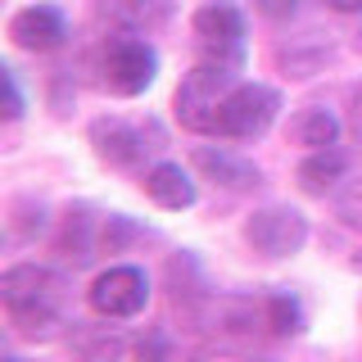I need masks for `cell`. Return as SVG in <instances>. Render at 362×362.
Here are the masks:
<instances>
[{
  "label": "cell",
  "instance_id": "1",
  "mask_svg": "<svg viewBox=\"0 0 362 362\" xmlns=\"http://www.w3.org/2000/svg\"><path fill=\"white\" fill-rule=\"evenodd\" d=\"M0 294H5L9 317L23 335H50V326H59V303L68 294V281L54 267L18 263L0 276Z\"/></svg>",
  "mask_w": 362,
  "mask_h": 362
},
{
  "label": "cell",
  "instance_id": "2",
  "mask_svg": "<svg viewBox=\"0 0 362 362\" xmlns=\"http://www.w3.org/2000/svg\"><path fill=\"white\" fill-rule=\"evenodd\" d=\"M235 90V64L204 59L186 73V82L177 86V118L190 132H213L222 100Z\"/></svg>",
  "mask_w": 362,
  "mask_h": 362
},
{
  "label": "cell",
  "instance_id": "3",
  "mask_svg": "<svg viewBox=\"0 0 362 362\" xmlns=\"http://www.w3.org/2000/svg\"><path fill=\"white\" fill-rule=\"evenodd\" d=\"M100 73H105V86L113 95H141L158 73V54L136 32H113L100 45Z\"/></svg>",
  "mask_w": 362,
  "mask_h": 362
},
{
  "label": "cell",
  "instance_id": "4",
  "mask_svg": "<svg viewBox=\"0 0 362 362\" xmlns=\"http://www.w3.org/2000/svg\"><path fill=\"white\" fill-rule=\"evenodd\" d=\"M276 109H281V95L272 86L245 82L222 100L213 132L226 136V141H254V136H263L272 122H276Z\"/></svg>",
  "mask_w": 362,
  "mask_h": 362
},
{
  "label": "cell",
  "instance_id": "5",
  "mask_svg": "<svg viewBox=\"0 0 362 362\" xmlns=\"http://www.w3.org/2000/svg\"><path fill=\"white\" fill-rule=\"evenodd\" d=\"M245 240L263 258H290L308 245V218H303L299 209L272 204V209H258L254 218L245 222Z\"/></svg>",
  "mask_w": 362,
  "mask_h": 362
},
{
  "label": "cell",
  "instance_id": "6",
  "mask_svg": "<svg viewBox=\"0 0 362 362\" xmlns=\"http://www.w3.org/2000/svg\"><path fill=\"white\" fill-rule=\"evenodd\" d=\"M86 299L100 317H136L150 303V281H145L141 267H109L95 276Z\"/></svg>",
  "mask_w": 362,
  "mask_h": 362
},
{
  "label": "cell",
  "instance_id": "7",
  "mask_svg": "<svg viewBox=\"0 0 362 362\" xmlns=\"http://www.w3.org/2000/svg\"><path fill=\"white\" fill-rule=\"evenodd\" d=\"M195 37L209 50V59L222 64H240V45H245V18L235 5L226 0H209L204 9H195Z\"/></svg>",
  "mask_w": 362,
  "mask_h": 362
},
{
  "label": "cell",
  "instance_id": "8",
  "mask_svg": "<svg viewBox=\"0 0 362 362\" xmlns=\"http://www.w3.org/2000/svg\"><path fill=\"white\" fill-rule=\"evenodd\" d=\"M9 37H14V45H23V50H59L64 37H68V23H64L59 9H50V5H28L9 18Z\"/></svg>",
  "mask_w": 362,
  "mask_h": 362
},
{
  "label": "cell",
  "instance_id": "9",
  "mask_svg": "<svg viewBox=\"0 0 362 362\" xmlns=\"http://www.w3.org/2000/svg\"><path fill=\"white\" fill-rule=\"evenodd\" d=\"M90 145H95V154L105 158L109 168H132V163H141L145 150H154V145H145L141 127H127V122H118V118H100L95 127H90Z\"/></svg>",
  "mask_w": 362,
  "mask_h": 362
},
{
  "label": "cell",
  "instance_id": "10",
  "mask_svg": "<svg viewBox=\"0 0 362 362\" xmlns=\"http://www.w3.org/2000/svg\"><path fill=\"white\" fill-rule=\"evenodd\" d=\"M177 0H100V14L122 32H150L173 18Z\"/></svg>",
  "mask_w": 362,
  "mask_h": 362
},
{
  "label": "cell",
  "instance_id": "11",
  "mask_svg": "<svg viewBox=\"0 0 362 362\" xmlns=\"http://www.w3.org/2000/svg\"><path fill=\"white\" fill-rule=\"evenodd\" d=\"M195 168H199L209 181L226 186V190H249V186H258V168L249 163V158H235V154H226V150H213V145H199V150H195Z\"/></svg>",
  "mask_w": 362,
  "mask_h": 362
},
{
  "label": "cell",
  "instance_id": "12",
  "mask_svg": "<svg viewBox=\"0 0 362 362\" xmlns=\"http://www.w3.org/2000/svg\"><path fill=\"white\" fill-rule=\"evenodd\" d=\"M145 195H150L158 209H190L195 204V181L181 173L177 163H154L150 173H145Z\"/></svg>",
  "mask_w": 362,
  "mask_h": 362
},
{
  "label": "cell",
  "instance_id": "13",
  "mask_svg": "<svg viewBox=\"0 0 362 362\" xmlns=\"http://www.w3.org/2000/svg\"><path fill=\"white\" fill-rule=\"evenodd\" d=\"M335 136H339V122H335V113H326V109H299L290 118V141L294 145H308V150H331Z\"/></svg>",
  "mask_w": 362,
  "mask_h": 362
},
{
  "label": "cell",
  "instance_id": "14",
  "mask_svg": "<svg viewBox=\"0 0 362 362\" xmlns=\"http://www.w3.org/2000/svg\"><path fill=\"white\" fill-rule=\"evenodd\" d=\"M339 177H344V154H335V150H317L313 158L299 163V186L308 195H326Z\"/></svg>",
  "mask_w": 362,
  "mask_h": 362
},
{
  "label": "cell",
  "instance_id": "15",
  "mask_svg": "<svg viewBox=\"0 0 362 362\" xmlns=\"http://www.w3.org/2000/svg\"><path fill=\"white\" fill-rule=\"evenodd\" d=\"M267 326L276 335H290V331H299L303 326V313H299V303L290 299V294H272L267 299Z\"/></svg>",
  "mask_w": 362,
  "mask_h": 362
},
{
  "label": "cell",
  "instance_id": "16",
  "mask_svg": "<svg viewBox=\"0 0 362 362\" xmlns=\"http://www.w3.org/2000/svg\"><path fill=\"white\" fill-rule=\"evenodd\" d=\"M64 249H73V263H90V222L82 218V213H68V231H64Z\"/></svg>",
  "mask_w": 362,
  "mask_h": 362
},
{
  "label": "cell",
  "instance_id": "17",
  "mask_svg": "<svg viewBox=\"0 0 362 362\" xmlns=\"http://www.w3.org/2000/svg\"><path fill=\"white\" fill-rule=\"evenodd\" d=\"M136 235H141V231H136V226H132L127 218H118V213H113V218L105 222V231H100V249L118 254V249H122V245H132Z\"/></svg>",
  "mask_w": 362,
  "mask_h": 362
},
{
  "label": "cell",
  "instance_id": "18",
  "mask_svg": "<svg viewBox=\"0 0 362 362\" xmlns=\"http://www.w3.org/2000/svg\"><path fill=\"white\" fill-rule=\"evenodd\" d=\"M335 213H339V218H344L349 226H358V231H362V181H349V186L339 190Z\"/></svg>",
  "mask_w": 362,
  "mask_h": 362
},
{
  "label": "cell",
  "instance_id": "19",
  "mask_svg": "<svg viewBox=\"0 0 362 362\" xmlns=\"http://www.w3.org/2000/svg\"><path fill=\"white\" fill-rule=\"evenodd\" d=\"M86 362H127V344H122L118 335H113V339H100V344L86 349Z\"/></svg>",
  "mask_w": 362,
  "mask_h": 362
},
{
  "label": "cell",
  "instance_id": "20",
  "mask_svg": "<svg viewBox=\"0 0 362 362\" xmlns=\"http://www.w3.org/2000/svg\"><path fill=\"white\" fill-rule=\"evenodd\" d=\"M254 9H258L263 18H272V23H286V18H294L299 0H254Z\"/></svg>",
  "mask_w": 362,
  "mask_h": 362
},
{
  "label": "cell",
  "instance_id": "21",
  "mask_svg": "<svg viewBox=\"0 0 362 362\" xmlns=\"http://www.w3.org/2000/svg\"><path fill=\"white\" fill-rule=\"evenodd\" d=\"M136 358H141V362H168V349H163V339H158V335L141 339V344H136Z\"/></svg>",
  "mask_w": 362,
  "mask_h": 362
},
{
  "label": "cell",
  "instance_id": "22",
  "mask_svg": "<svg viewBox=\"0 0 362 362\" xmlns=\"http://www.w3.org/2000/svg\"><path fill=\"white\" fill-rule=\"evenodd\" d=\"M23 113V95H18V77L5 73V118H18Z\"/></svg>",
  "mask_w": 362,
  "mask_h": 362
},
{
  "label": "cell",
  "instance_id": "23",
  "mask_svg": "<svg viewBox=\"0 0 362 362\" xmlns=\"http://www.w3.org/2000/svg\"><path fill=\"white\" fill-rule=\"evenodd\" d=\"M349 127H354V136L362 141V90L354 95V105H349Z\"/></svg>",
  "mask_w": 362,
  "mask_h": 362
},
{
  "label": "cell",
  "instance_id": "24",
  "mask_svg": "<svg viewBox=\"0 0 362 362\" xmlns=\"http://www.w3.org/2000/svg\"><path fill=\"white\" fill-rule=\"evenodd\" d=\"M326 9H335V14H358L362 9V0H322Z\"/></svg>",
  "mask_w": 362,
  "mask_h": 362
},
{
  "label": "cell",
  "instance_id": "25",
  "mask_svg": "<svg viewBox=\"0 0 362 362\" xmlns=\"http://www.w3.org/2000/svg\"><path fill=\"white\" fill-rule=\"evenodd\" d=\"M354 267H362V254H358V258H354Z\"/></svg>",
  "mask_w": 362,
  "mask_h": 362
},
{
  "label": "cell",
  "instance_id": "26",
  "mask_svg": "<svg viewBox=\"0 0 362 362\" xmlns=\"http://www.w3.org/2000/svg\"><path fill=\"white\" fill-rule=\"evenodd\" d=\"M249 362H267V358H249Z\"/></svg>",
  "mask_w": 362,
  "mask_h": 362
},
{
  "label": "cell",
  "instance_id": "27",
  "mask_svg": "<svg viewBox=\"0 0 362 362\" xmlns=\"http://www.w3.org/2000/svg\"><path fill=\"white\" fill-rule=\"evenodd\" d=\"M5 362H18V358H5Z\"/></svg>",
  "mask_w": 362,
  "mask_h": 362
}]
</instances>
